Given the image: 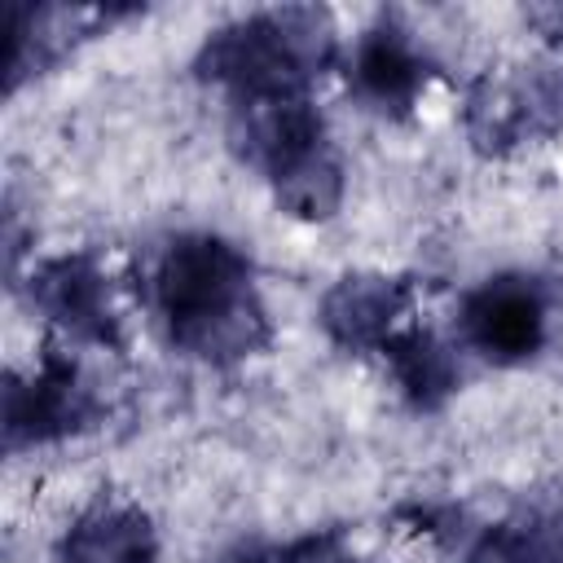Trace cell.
Returning a JSON list of instances; mask_svg holds the SVG:
<instances>
[{"label": "cell", "mask_w": 563, "mask_h": 563, "mask_svg": "<svg viewBox=\"0 0 563 563\" xmlns=\"http://www.w3.org/2000/svg\"><path fill=\"white\" fill-rule=\"evenodd\" d=\"M154 290L172 339L202 361H238L268 339L264 308L251 290V268L220 238L172 242Z\"/></svg>", "instance_id": "cell-1"}, {"label": "cell", "mask_w": 563, "mask_h": 563, "mask_svg": "<svg viewBox=\"0 0 563 563\" xmlns=\"http://www.w3.org/2000/svg\"><path fill=\"white\" fill-rule=\"evenodd\" d=\"M462 339L488 361H523L545 339V295L528 277H493L462 299Z\"/></svg>", "instance_id": "cell-3"}, {"label": "cell", "mask_w": 563, "mask_h": 563, "mask_svg": "<svg viewBox=\"0 0 563 563\" xmlns=\"http://www.w3.org/2000/svg\"><path fill=\"white\" fill-rule=\"evenodd\" d=\"M352 75H356V88H361L374 106H383V110H405V106L418 97V88H422V79H427V66H422L413 40H409L400 26L387 22V26H374V31L361 40Z\"/></svg>", "instance_id": "cell-8"}, {"label": "cell", "mask_w": 563, "mask_h": 563, "mask_svg": "<svg viewBox=\"0 0 563 563\" xmlns=\"http://www.w3.org/2000/svg\"><path fill=\"white\" fill-rule=\"evenodd\" d=\"M383 352L391 356L400 387L418 405H435L457 387V361L431 330H400L383 343Z\"/></svg>", "instance_id": "cell-10"}, {"label": "cell", "mask_w": 563, "mask_h": 563, "mask_svg": "<svg viewBox=\"0 0 563 563\" xmlns=\"http://www.w3.org/2000/svg\"><path fill=\"white\" fill-rule=\"evenodd\" d=\"M334 26L321 9H273L216 31L198 70L246 97H299V84L330 62Z\"/></svg>", "instance_id": "cell-2"}, {"label": "cell", "mask_w": 563, "mask_h": 563, "mask_svg": "<svg viewBox=\"0 0 563 563\" xmlns=\"http://www.w3.org/2000/svg\"><path fill=\"white\" fill-rule=\"evenodd\" d=\"M66 563H154L158 541L150 519L136 506H92L75 519L62 545Z\"/></svg>", "instance_id": "cell-7"}, {"label": "cell", "mask_w": 563, "mask_h": 563, "mask_svg": "<svg viewBox=\"0 0 563 563\" xmlns=\"http://www.w3.org/2000/svg\"><path fill=\"white\" fill-rule=\"evenodd\" d=\"M97 413L92 391L79 383L75 365L62 356H48L44 369L31 383H13L9 387V409H4V427L9 440H57L66 431L88 427V418Z\"/></svg>", "instance_id": "cell-5"}, {"label": "cell", "mask_w": 563, "mask_h": 563, "mask_svg": "<svg viewBox=\"0 0 563 563\" xmlns=\"http://www.w3.org/2000/svg\"><path fill=\"white\" fill-rule=\"evenodd\" d=\"M273 189H277V202L290 216H299V220H325L343 202V167L317 141V145L290 154L282 167H273Z\"/></svg>", "instance_id": "cell-9"}, {"label": "cell", "mask_w": 563, "mask_h": 563, "mask_svg": "<svg viewBox=\"0 0 563 563\" xmlns=\"http://www.w3.org/2000/svg\"><path fill=\"white\" fill-rule=\"evenodd\" d=\"M409 303V286L383 273H347L321 299V325L343 347H383L396 317Z\"/></svg>", "instance_id": "cell-6"}, {"label": "cell", "mask_w": 563, "mask_h": 563, "mask_svg": "<svg viewBox=\"0 0 563 563\" xmlns=\"http://www.w3.org/2000/svg\"><path fill=\"white\" fill-rule=\"evenodd\" d=\"M31 299L53 325H62L75 339H88V343H114L119 339V321H114V308H110V295H106V277L88 255L48 260L31 277Z\"/></svg>", "instance_id": "cell-4"}]
</instances>
